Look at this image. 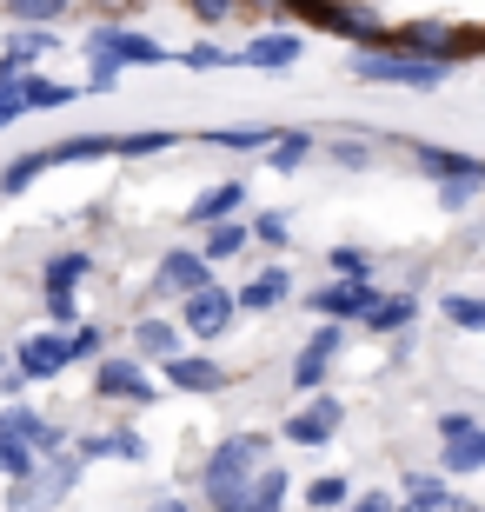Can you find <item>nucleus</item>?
Listing matches in <instances>:
<instances>
[{
  "label": "nucleus",
  "mask_w": 485,
  "mask_h": 512,
  "mask_svg": "<svg viewBox=\"0 0 485 512\" xmlns=\"http://www.w3.org/2000/svg\"><path fill=\"white\" fill-rule=\"evenodd\" d=\"M326 273L333 280H373V253L366 247H326Z\"/></svg>",
  "instance_id": "nucleus-34"
},
{
  "label": "nucleus",
  "mask_w": 485,
  "mask_h": 512,
  "mask_svg": "<svg viewBox=\"0 0 485 512\" xmlns=\"http://www.w3.org/2000/svg\"><path fill=\"white\" fill-rule=\"evenodd\" d=\"M14 120H27V87L20 80H0V133L14 127Z\"/></svg>",
  "instance_id": "nucleus-39"
},
{
  "label": "nucleus",
  "mask_w": 485,
  "mask_h": 512,
  "mask_svg": "<svg viewBox=\"0 0 485 512\" xmlns=\"http://www.w3.org/2000/svg\"><path fill=\"white\" fill-rule=\"evenodd\" d=\"M34 466H40V453H27L20 439H7V433H0V479H7V486H14V479H27Z\"/></svg>",
  "instance_id": "nucleus-35"
},
{
  "label": "nucleus",
  "mask_w": 485,
  "mask_h": 512,
  "mask_svg": "<svg viewBox=\"0 0 485 512\" xmlns=\"http://www.w3.org/2000/svg\"><path fill=\"white\" fill-rule=\"evenodd\" d=\"M253 240H260V247H286V240H293V227H286L280 213H260V220H253Z\"/></svg>",
  "instance_id": "nucleus-40"
},
{
  "label": "nucleus",
  "mask_w": 485,
  "mask_h": 512,
  "mask_svg": "<svg viewBox=\"0 0 485 512\" xmlns=\"http://www.w3.org/2000/svg\"><path fill=\"white\" fill-rule=\"evenodd\" d=\"M233 7H240V0H187V14L200 20V27H220V20H233Z\"/></svg>",
  "instance_id": "nucleus-41"
},
{
  "label": "nucleus",
  "mask_w": 485,
  "mask_h": 512,
  "mask_svg": "<svg viewBox=\"0 0 485 512\" xmlns=\"http://www.w3.org/2000/svg\"><path fill=\"white\" fill-rule=\"evenodd\" d=\"M306 506L313 512H333V506H353V479L346 473H319L313 486H306Z\"/></svg>",
  "instance_id": "nucleus-32"
},
{
  "label": "nucleus",
  "mask_w": 485,
  "mask_h": 512,
  "mask_svg": "<svg viewBox=\"0 0 485 512\" xmlns=\"http://www.w3.org/2000/svg\"><path fill=\"white\" fill-rule=\"evenodd\" d=\"M20 87H27V114H60V107H74V100L87 94L74 80H47V74H27Z\"/></svg>",
  "instance_id": "nucleus-26"
},
{
  "label": "nucleus",
  "mask_w": 485,
  "mask_h": 512,
  "mask_svg": "<svg viewBox=\"0 0 485 512\" xmlns=\"http://www.w3.org/2000/svg\"><path fill=\"white\" fill-rule=\"evenodd\" d=\"M173 60L193 67V74H213V67H233V47H206V40H200V47H180Z\"/></svg>",
  "instance_id": "nucleus-36"
},
{
  "label": "nucleus",
  "mask_w": 485,
  "mask_h": 512,
  "mask_svg": "<svg viewBox=\"0 0 485 512\" xmlns=\"http://www.w3.org/2000/svg\"><path fill=\"white\" fill-rule=\"evenodd\" d=\"M80 473H87V459H80L74 446H67V453H54V459H40L27 479H14V486H7V512H54L60 499L80 486Z\"/></svg>",
  "instance_id": "nucleus-3"
},
{
  "label": "nucleus",
  "mask_w": 485,
  "mask_h": 512,
  "mask_svg": "<svg viewBox=\"0 0 485 512\" xmlns=\"http://www.w3.org/2000/svg\"><path fill=\"white\" fill-rule=\"evenodd\" d=\"M339 353H346V326H319L313 340L299 346V360H293V373H286V380H293V393H319V386H326V373H333V360Z\"/></svg>",
  "instance_id": "nucleus-11"
},
{
  "label": "nucleus",
  "mask_w": 485,
  "mask_h": 512,
  "mask_svg": "<svg viewBox=\"0 0 485 512\" xmlns=\"http://www.w3.org/2000/svg\"><path fill=\"white\" fill-rule=\"evenodd\" d=\"M153 512H193V506H187V499H160Z\"/></svg>",
  "instance_id": "nucleus-44"
},
{
  "label": "nucleus",
  "mask_w": 485,
  "mask_h": 512,
  "mask_svg": "<svg viewBox=\"0 0 485 512\" xmlns=\"http://www.w3.org/2000/svg\"><path fill=\"white\" fill-rule=\"evenodd\" d=\"M94 273H100L94 253H80V247L74 253H54V260L40 266V293H74V286H87Z\"/></svg>",
  "instance_id": "nucleus-23"
},
{
  "label": "nucleus",
  "mask_w": 485,
  "mask_h": 512,
  "mask_svg": "<svg viewBox=\"0 0 485 512\" xmlns=\"http://www.w3.org/2000/svg\"><path fill=\"white\" fill-rule=\"evenodd\" d=\"M200 140H206V147H273L280 127H206Z\"/></svg>",
  "instance_id": "nucleus-33"
},
{
  "label": "nucleus",
  "mask_w": 485,
  "mask_h": 512,
  "mask_svg": "<svg viewBox=\"0 0 485 512\" xmlns=\"http://www.w3.org/2000/svg\"><path fill=\"white\" fill-rule=\"evenodd\" d=\"M412 320H419V300H412V293H379L359 326H366V333H412Z\"/></svg>",
  "instance_id": "nucleus-24"
},
{
  "label": "nucleus",
  "mask_w": 485,
  "mask_h": 512,
  "mask_svg": "<svg viewBox=\"0 0 485 512\" xmlns=\"http://www.w3.org/2000/svg\"><path fill=\"white\" fill-rule=\"evenodd\" d=\"M60 54V34L54 27H14V34L0 40V80H27L40 74V60Z\"/></svg>",
  "instance_id": "nucleus-13"
},
{
  "label": "nucleus",
  "mask_w": 485,
  "mask_h": 512,
  "mask_svg": "<svg viewBox=\"0 0 485 512\" xmlns=\"http://www.w3.org/2000/svg\"><path fill=\"white\" fill-rule=\"evenodd\" d=\"M446 60H412V54H359L353 80H373V87H412V94H432L446 87Z\"/></svg>",
  "instance_id": "nucleus-5"
},
{
  "label": "nucleus",
  "mask_w": 485,
  "mask_h": 512,
  "mask_svg": "<svg viewBox=\"0 0 485 512\" xmlns=\"http://www.w3.org/2000/svg\"><path fill=\"white\" fill-rule=\"evenodd\" d=\"M180 147V127H140V133H120V160H147V153H167Z\"/></svg>",
  "instance_id": "nucleus-30"
},
{
  "label": "nucleus",
  "mask_w": 485,
  "mask_h": 512,
  "mask_svg": "<svg viewBox=\"0 0 485 512\" xmlns=\"http://www.w3.org/2000/svg\"><path fill=\"white\" fill-rule=\"evenodd\" d=\"M293 300V273H286V260H273L266 273H253L246 286H233V306L240 313H273V306Z\"/></svg>",
  "instance_id": "nucleus-16"
},
{
  "label": "nucleus",
  "mask_w": 485,
  "mask_h": 512,
  "mask_svg": "<svg viewBox=\"0 0 485 512\" xmlns=\"http://www.w3.org/2000/svg\"><path fill=\"white\" fill-rule=\"evenodd\" d=\"M127 340H133V360L160 366V360H173V353H180V320H160V313H140Z\"/></svg>",
  "instance_id": "nucleus-17"
},
{
  "label": "nucleus",
  "mask_w": 485,
  "mask_h": 512,
  "mask_svg": "<svg viewBox=\"0 0 485 512\" xmlns=\"http://www.w3.org/2000/svg\"><path fill=\"white\" fill-rule=\"evenodd\" d=\"M20 366H14V346H0V399H20Z\"/></svg>",
  "instance_id": "nucleus-42"
},
{
  "label": "nucleus",
  "mask_w": 485,
  "mask_h": 512,
  "mask_svg": "<svg viewBox=\"0 0 485 512\" xmlns=\"http://www.w3.org/2000/svg\"><path fill=\"white\" fill-rule=\"evenodd\" d=\"M94 399H107V406H153V399H160V380H153L147 360H133V353H100L94 360Z\"/></svg>",
  "instance_id": "nucleus-4"
},
{
  "label": "nucleus",
  "mask_w": 485,
  "mask_h": 512,
  "mask_svg": "<svg viewBox=\"0 0 485 512\" xmlns=\"http://www.w3.org/2000/svg\"><path fill=\"white\" fill-rule=\"evenodd\" d=\"M0 433L20 439V446H27V453H40V459H54V453H67V446H74L60 419L34 413V406H20V399H7V406H0Z\"/></svg>",
  "instance_id": "nucleus-9"
},
{
  "label": "nucleus",
  "mask_w": 485,
  "mask_h": 512,
  "mask_svg": "<svg viewBox=\"0 0 485 512\" xmlns=\"http://www.w3.org/2000/svg\"><path fill=\"white\" fill-rule=\"evenodd\" d=\"M286 493H293V473L266 459L260 473H253V486H246V493L233 499V512H286Z\"/></svg>",
  "instance_id": "nucleus-20"
},
{
  "label": "nucleus",
  "mask_w": 485,
  "mask_h": 512,
  "mask_svg": "<svg viewBox=\"0 0 485 512\" xmlns=\"http://www.w3.org/2000/svg\"><path fill=\"white\" fill-rule=\"evenodd\" d=\"M74 453L87 459V466H94V459H133V466H140V459H147V439L133 433V426H107V433H80Z\"/></svg>",
  "instance_id": "nucleus-18"
},
{
  "label": "nucleus",
  "mask_w": 485,
  "mask_h": 512,
  "mask_svg": "<svg viewBox=\"0 0 485 512\" xmlns=\"http://www.w3.org/2000/svg\"><path fill=\"white\" fill-rule=\"evenodd\" d=\"M67 346H74V366L100 360V353H107V326H87V320H80L74 333H67Z\"/></svg>",
  "instance_id": "nucleus-37"
},
{
  "label": "nucleus",
  "mask_w": 485,
  "mask_h": 512,
  "mask_svg": "<svg viewBox=\"0 0 485 512\" xmlns=\"http://www.w3.org/2000/svg\"><path fill=\"white\" fill-rule=\"evenodd\" d=\"M439 439H446V473H479L485 466V426L472 413H446Z\"/></svg>",
  "instance_id": "nucleus-14"
},
{
  "label": "nucleus",
  "mask_w": 485,
  "mask_h": 512,
  "mask_svg": "<svg viewBox=\"0 0 485 512\" xmlns=\"http://www.w3.org/2000/svg\"><path fill=\"white\" fill-rule=\"evenodd\" d=\"M373 300H379L373 280H333V286H319V293H306V306H313L319 320H333V326L366 320V306H373Z\"/></svg>",
  "instance_id": "nucleus-15"
},
{
  "label": "nucleus",
  "mask_w": 485,
  "mask_h": 512,
  "mask_svg": "<svg viewBox=\"0 0 485 512\" xmlns=\"http://www.w3.org/2000/svg\"><path fill=\"white\" fill-rule=\"evenodd\" d=\"M339 419H346V406L333 393H313L299 413L280 419V439L286 446H326V439H339Z\"/></svg>",
  "instance_id": "nucleus-10"
},
{
  "label": "nucleus",
  "mask_w": 485,
  "mask_h": 512,
  "mask_svg": "<svg viewBox=\"0 0 485 512\" xmlns=\"http://www.w3.org/2000/svg\"><path fill=\"white\" fill-rule=\"evenodd\" d=\"M0 14L14 20V27H60V20L74 14V0H0Z\"/></svg>",
  "instance_id": "nucleus-28"
},
{
  "label": "nucleus",
  "mask_w": 485,
  "mask_h": 512,
  "mask_svg": "<svg viewBox=\"0 0 485 512\" xmlns=\"http://www.w3.org/2000/svg\"><path fill=\"white\" fill-rule=\"evenodd\" d=\"M120 153V133H67V140H47V167H80V160H113Z\"/></svg>",
  "instance_id": "nucleus-19"
},
{
  "label": "nucleus",
  "mask_w": 485,
  "mask_h": 512,
  "mask_svg": "<svg viewBox=\"0 0 485 512\" xmlns=\"http://www.w3.org/2000/svg\"><path fill=\"white\" fill-rule=\"evenodd\" d=\"M14 366H20L27 386H47V380H60V373L74 366V346H67V333L40 326V333H27V340H14Z\"/></svg>",
  "instance_id": "nucleus-8"
},
{
  "label": "nucleus",
  "mask_w": 485,
  "mask_h": 512,
  "mask_svg": "<svg viewBox=\"0 0 485 512\" xmlns=\"http://www.w3.org/2000/svg\"><path fill=\"white\" fill-rule=\"evenodd\" d=\"M266 459H273V439L266 433H226L220 446L200 459V499L213 512H233V499L253 486V473H260Z\"/></svg>",
  "instance_id": "nucleus-1"
},
{
  "label": "nucleus",
  "mask_w": 485,
  "mask_h": 512,
  "mask_svg": "<svg viewBox=\"0 0 485 512\" xmlns=\"http://www.w3.org/2000/svg\"><path fill=\"white\" fill-rule=\"evenodd\" d=\"M160 386H173V393H226L233 366H220L213 353H173V360H160Z\"/></svg>",
  "instance_id": "nucleus-12"
},
{
  "label": "nucleus",
  "mask_w": 485,
  "mask_h": 512,
  "mask_svg": "<svg viewBox=\"0 0 485 512\" xmlns=\"http://www.w3.org/2000/svg\"><path fill=\"white\" fill-rule=\"evenodd\" d=\"M200 286H213V260H206L200 247H167L160 253V266H153V300H187V293H200Z\"/></svg>",
  "instance_id": "nucleus-7"
},
{
  "label": "nucleus",
  "mask_w": 485,
  "mask_h": 512,
  "mask_svg": "<svg viewBox=\"0 0 485 512\" xmlns=\"http://www.w3.org/2000/svg\"><path fill=\"white\" fill-rule=\"evenodd\" d=\"M80 54H87V94H113L127 67H167L173 47H160L153 34H133V27H107L100 20Z\"/></svg>",
  "instance_id": "nucleus-2"
},
{
  "label": "nucleus",
  "mask_w": 485,
  "mask_h": 512,
  "mask_svg": "<svg viewBox=\"0 0 485 512\" xmlns=\"http://www.w3.org/2000/svg\"><path fill=\"white\" fill-rule=\"evenodd\" d=\"M40 173H54V167H47V147H27L20 160H7V167H0V200H20Z\"/></svg>",
  "instance_id": "nucleus-27"
},
{
  "label": "nucleus",
  "mask_w": 485,
  "mask_h": 512,
  "mask_svg": "<svg viewBox=\"0 0 485 512\" xmlns=\"http://www.w3.org/2000/svg\"><path fill=\"white\" fill-rule=\"evenodd\" d=\"M299 54H306L299 34H253L246 47H233V67H266L273 74V67H293Z\"/></svg>",
  "instance_id": "nucleus-22"
},
{
  "label": "nucleus",
  "mask_w": 485,
  "mask_h": 512,
  "mask_svg": "<svg viewBox=\"0 0 485 512\" xmlns=\"http://www.w3.org/2000/svg\"><path fill=\"white\" fill-rule=\"evenodd\" d=\"M233 320H240V306H233V286H220V280L180 300V333H193L200 346L226 340V333H233Z\"/></svg>",
  "instance_id": "nucleus-6"
},
{
  "label": "nucleus",
  "mask_w": 485,
  "mask_h": 512,
  "mask_svg": "<svg viewBox=\"0 0 485 512\" xmlns=\"http://www.w3.org/2000/svg\"><path fill=\"white\" fill-rule=\"evenodd\" d=\"M246 207V180H220V187H206L200 200L187 207V227H220V220H240Z\"/></svg>",
  "instance_id": "nucleus-21"
},
{
  "label": "nucleus",
  "mask_w": 485,
  "mask_h": 512,
  "mask_svg": "<svg viewBox=\"0 0 485 512\" xmlns=\"http://www.w3.org/2000/svg\"><path fill=\"white\" fill-rule=\"evenodd\" d=\"M439 313H446V326H459V333H485V300L479 293H446Z\"/></svg>",
  "instance_id": "nucleus-31"
},
{
  "label": "nucleus",
  "mask_w": 485,
  "mask_h": 512,
  "mask_svg": "<svg viewBox=\"0 0 485 512\" xmlns=\"http://www.w3.org/2000/svg\"><path fill=\"white\" fill-rule=\"evenodd\" d=\"M392 506H399V499H392V493H366V499H353V506H346V512H392Z\"/></svg>",
  "instance_id": "nucleus-43"
},
{
  "label": "nucleus",
  "mask_w": 485,
  "mask_h": 512,
  "mask_svg": "<svg viewBox=\"0 0 485 512\" xmlns=\"http://www.w3.org/2000/svg\"><path fill=\"white\" fill-rule=\"evenodd\" d=\"M47 326H54V333H74L80 326V300L74 293H47Z\"/></svg>",
  "instance_id": "nucleus-38"
},
{
  "label": "nucleus",
  "mask_w": 485,
  "mask_h": 512,
  "mask_svg": "<svg viewBox=\"0 0 485 512\" xmlns=\"http://www.w3.org/2000/svg\"><path fill=\"white\" fill-rule=\"evenodd\" d=\"M306 153H313V133H306V127H280V140L266 147V167L293 173V167H306Z\"/></svg>",
  "instance_id": "nucleus-29"
},
{
  "label": "nucleus",
  "mask_w": 485,
  "mask_h": 512,
  "mask_svg": "<svg viewBox=\"0 0 485 512\" xmlns=\"http://www.w3.org/2000/svg\"><path fill=\"white\" fill-rule=\"evenodd\" d=\"M253 247V227H246V220H220V227H200V253L213 266L220 260H240V253Z\"/></svg>",
  "instance_id": "nucleus-25"
}]
</instances>
